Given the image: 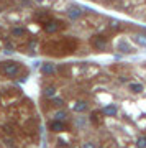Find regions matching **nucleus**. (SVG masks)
<instances>
[{"label":"nucleus","instance_id":"1","mask_svg":"<svg viewBox=\"0 0 146 148\" xmlns=\"http://www.w3.org/2000/svg\"><path fill=\"white\" fill-rule=\"evenodd\" d=\"M2 71H3V74H5V76H8V77H15L16 74L20 73V64L13 63V61H10V63H3Z\"/></svg>","mask_w":146,"mask_h":148},{"label":"nucleus","instance_id":"2","mask_svg":"<svg viewBox=\"0 0 146 148\" xmlns=\"http://www.w3.org/2000/svg\"><path fill=\"white\" fill-rule=\"evenodd\" d=\"M68 16L71 18V20L81 18V16H82V8H81V7H71V8L68 10Z\"/></svg>","mask_w":146,"mask_h":148},{"label":"nucleus","instance_id":"3","mask_svg":"<svg viewBox=\"0 0 146 148\" xmlns=\"http://www.w3.org/2000/svg\"><path fill=\"white\" fill-rule=\"evenodd\" d=\"M105 45H107V40L102 36H94L92 38V46L97 48V49H104Z\"/></svg>","mask_w":146,"mask_h":148},{"label":"nucleus","instance_id":"4","mask_svg":"<svg viewBox=\"0 0 146 148\" xmlns=\"http://www.w3.org/2000/svg\"><path fill=\"white\" fill-rule=\"evenodd\" d=\"M59 30V23L57 21H46L44 23V32L46 33H56Z\"/></svg>","mask_w":146,"mask_h":148},{"label":"nucleus","instance_id":"5","mask_svg":"<svg viewBox=\"0 0 146 148\" xmlns=\"http://www.w3.org/2000/svg\"><path fill=\"white\" fill-rule=\"evenodd\" d=\"M49 128H51L53 132H64L66 130V127H64V123L61 120H53L49 123Z\"/></svg>","mask_w":146,"mask_h":148},{"label":"nucleus","instance_id":"6","mask_svg":"<svg viewBox=\"0 0 146 148\" xmlns=\"http://www.w3.org/2000/svg\"><path fill=\"white\" fill-rule=\"evenodd\" d=\"M41 73L43 74H54L56 73V66L51 63H44V64H41Z\"/></svg>","mask_w":146,"mask_h":148},{"label":"nucleus","instance_id":"7","mask_svg":"<svg viewBox=\"0 0 146 148\" xmlns=\"http://www.w3.org/2000/svg\"><path fill=\"white\" fill-rule=\"evenodd\" d=\"M118 51H121V53L128 54V53H131L133 49H131V46H130V45H128V43L125 41V40H121V41L118 43Z\"/></svg>","mask_w":146,"mask_h":148},{"label":"nucleus","instance_id":"8","mask_svg":"<svg viewBox=\"0 0 146 148\" xmlns=\"http://www.w3.org/2000/svg\"><path fill=\"white\" fill-rule=\"evenodd\" d=\"M117 112H118V110H117V107H115V106H107L104 109V114L107 117H115V115H117Z\"/></svg>","mask_w":146,"mask_h":148},{"label":"nucleus","instance_id":"9","mask_svg":"<svg viewBox=\"0 0 146 148\" xmlns=\"http://www.w3.org/2000/svg\"><path fill=\"white\" fill-rule=\"evenodd\" d=\"M133 41L140 46L146 48V35H136V36H133Z\"/></svg>","mask_w":146,"mask_h":148},{"label":"nucleus","instance_id":"10","mask_svg":"<svg viewBox=\"0 0 146 148\" xmlns=\"http://www.w3.org/2000/svg\"><path fill=\"white\" fill-rule=\"evenodd\" d=\"M72 109H74L76 112H84L85 109H87V104H85L84 101H77L76 104H74V107H72Z\"/></svg>","mask_w":146,"mask_h":148},{"label":"nucleus","instance_id":"11","mask_svg":"<svg viewBox=\"0 0 146 148\" xmlns=\"http://www.w3.org/2000/svg\"><path fill=\"white\" fill-rule=\"evenodd\" d=\"M130 89H131V92L140 94V92H143V84H140V82H131V84H130Z\"/></svg>","mask_w":146,"mask_h":148},{"label":"nucleus","instance_id":"12","mask_svg":"<svg viewBox=\"0 0 146 148\" xmlns=\"http://www.w3.org/2000/svg\"><path fill=\"white\" fill-rule=\"evenodd\" d=\"M44 95L46 97H54L56 95V87L54 86H48L46 89H44Z\"/></svg>","mask_w":146,"mask_h":148},{"label":"nucleus","instance_id":"13","mask_svg":"<svg viewBox=\"0 0 146 148\" xmlns=\"http://www.w3.org/2000/svg\"><path fill=\"white\" fill-rule=\"evenodd\" d=\"M25 33H26L25 28H13V30H12V35H13V36H23Z\"/></svg>","mask_w":146,"mask_h":148},{"label":"nucleus","instance_id":"14","mask_svg":"<svg viewBox=\"0 0 146 148\" xmlns=\"http://www.w3.org/2000/svg\"><path fill=\"white\" fill-rule=\"evenodd\" d=\"M136 145H138V148H146V137H140Z\"/></svg>","mask_w":146,"mask_h":148},{"label":"nucleus","instance_id":"15","mask_svg":"<svg viewBox=\"0 0 146 148\" xmlns=\"http://www.w3.org/2000/svg\"><path fill=\"white\" fill-rule=\"evenodd\" d=\"M64 117H66V112L59 110V112H56V114H54V120H61V122H63Z\"/></svg>","mask_w":146,"mask_h":148},{"label":"nucleus","instance_id":"16","mask_svg":"<svg viewBox=\"0 0 146 148\" xmlns=\"http://www.w3.org/2000/svg\"><path fill=\"white\" fill-rule=\"evenodd\" d=\"M84 148H97V147L92 142H87V143H84Z\"/></svg>","mask_w":146,"mask_h":148},{"label":"nucleus","instance_id":"17","mask_svg":"<svg viewBox=\"0 0 146 148\" xmlns=\"http://www.w3.org/2000/svg\"><path fill=\"white\" fill-rule=\"evenodd\" d=\"M53 102H54L56 106H63V101H61V99H53Z\"/></svg>","mask_w":146,"mask_h":148},{"label":"nucleus","instance_id":"18","mask_svg":"<svg viewBox=\"0 0 146 148\" xmlns=\"http://www.w3.org/2000/svg\"><path fill=\"white\" fill-rule=\"evenodd\" d=\"M36 2H43V0H36Z\"/></svg>","mask_w":146,"mask_h":148}]
</instances>
